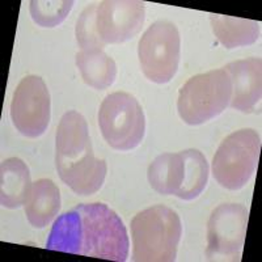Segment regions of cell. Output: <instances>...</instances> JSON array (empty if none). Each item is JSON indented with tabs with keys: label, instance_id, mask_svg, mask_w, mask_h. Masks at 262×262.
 <instances>
[{
	"label": "cell",
	"instance_id": "cell-6",
	"mask_svg": "<svg viewBox=\"0 0 262 262\" xmlns=\"http://www.w3.org/2000/svg\"><path fill=\"white\" fill-rule=\"evenodd\" d=\"M261 137L253 128H242L229 134L215 152L212 176L228 190L244 188L257 168Z\"/></svg>",
	"mask_w": 262,
	"mask_h": 262
},
{
	"label": "cell",
	"instance_id": "cell-1",
	"mask_svg": "<svg viewBox=\"0 0 262 262\" xmlns=\"http://www.w3.org/2000/svg\"><path fill=\"white\" fill-rule=\"evenodd\" d=\"M127 229L104 203H83L59 215L49 233L46 249L93 258L125 262Z\"/></svg>",
	"mask_w": 262,
	"mask_h": 262
},
{
	"label": "cell",
	"instance_id": "cell-17",
	"mask_svg": "<svg viewBox=\"0 0 262 262\" xmlns=\"http://www.w3.org/2000/svg\"><path fill=\"white\" fill-rule=\"evenodd\" d=\"M72 6V0H32L29 3V12L37 25L42 28H54L69 16Z\"/></svg>",
	"mask_w": 262,
	"mask_h": 262
},
{
	"label": "cell",
	"instance_id": "cell-9",
	"mask_svg": "<svg viewBox=\"0 0 262 262\" xmlns=\"http://www.w3.org/2000/svg\"><path fill=\"white\" fill-rule=\"evenodd\" d=\"M51 118L50 92L37 75L18 83L11 102V119L18 133L28 138L41 137Z\"/></svg>",
	"mask_w": 262,
	"mask_h": 262
},
{
	"label": "cell",
	"instance_id": "cell-18",
	"mask_svg": "<svg viewBox=\"0 0 262 262\" xmlns=\"http://www.w3.org/2000/svg\"><path fill=\"white\" fill-rule=\"evenodd\" d=\"M96 11H97V4L88 6L80 13L76 23L75 34L81 50H92V49L102 50V48H105L96 28Z\"/></svg>",
	"mask_w": 262,
	"mask_h": 262
},
{
	"label": "cell",
	"instance_id": "cell-8",
	"mask_svg": "<svg viewBox=\"0 0 262 262\" xmlns=\"http://www.w3.org/2000/svg\"><path fill=\"white\" fill-rule=\"evenodd\" d=\"M181 38L170 21H156L144 32L138 45L142 72L156 84L169 83L180 63Z\"/></svg>",
	"mask_w": 262,
	"mask_h": 262
},
{
	"label": "cell",
	"instance_id": "cell-12",
	"mask_svg": "<svg viewBox=\"0 0 262 262\" xmlns=\"http://www.w3.org/2000/svg\"><path fill=\"white\" fill-rule=\"evenodd\" d=\"M232 83L231 107L249 113L254 109L262 96L261 58H247L231 62L224 67Z\"/></svg>",
	"mask_w": 262,
	"mask_h": 262
},
{
	"label": "cell",
	"instance_id": "cell-14",
	"mask_svg": "<svg viewBox=\"0 0 262 262\" xmlns=\"http://www.w3.org/2000/svg\"><path fill=\"white\" fill-rule=\"evenodd\" d=\"M60 210L59 189L51 180L41 179L32 185L25 202V215L34 228H45Z\"/></svg>",
	"mask_w": 262,
	"mask_h": 262
},
{
	"label": "cell",
	"instance_id": "cell-15",
	"mask_svg": "<svg viewBox=\"0 0 262 262\" xmlns=\"http://www.w3.org/2000/svg\"><path fill=\"white\" fill-rule=\"evenodd\" d=\"M212 32L227 49L252 45L261 34V23L232 16L210 15Z\"/></svg>",
	"mask_w": 262,
	"mask_h": 262
},
{
	"label": "cell",
	"instance_id": "cell-16",
	"mask_svg": "<svg viewBox=\"0 0 262 262\" xmlns=\"http://www.w3.org/2000/svg\"><path fill=\"white\" fill-rule=\"evenodd\" d=\"M75 62L84 83L95 90H106L116 80V62L101 49L79 51Z\"/></svg>",
	"mask_w": 262,
	"mask_h": 262
},
{
	"label": "cell",
	"instance_id": "cell-4",
	"mask_svg": "<svg viewBox=\"0 0 262 262\" xmlns=\"http://www.w3.org/2000/svg\"><path fill=\"white\" fill-rule=\"evenodd\" d=\"M209 163L198 149L163 154L149 164L148 181L159 194L193 201L205 190L209 181Z\"/></svg>",
	"mask_w": 262,
	"mask_h": 262
},
{
	"label": "cell",
	"instance_id": "cell-13",
	"mask_svg": "<svg viewBox=\"0 0 262 262\" xmlns=\"http://www.w3.org/2000/svg\"><path fill=\"white\" fill-rule=\"evenodd\" d=\"M32 179L27 164L18 158H9L0 167V203L7 209H17L25 205Z\"/></svg>",
	"mask_w": 262,
	"mask_h": 262
},
{
	"label": "cell",
	"instance_id": "cell-7",
	"mask_svg": "<svg viewBox=\"0 0 262 262\" xmlns=\"http://www.w3.org/2000/svg\"><path fill=\"white\" fill-rule=\"evenodd\" d=\"M98 126L112 148L130 151L140 144L146 133V117L137 98L127 92L107 95L100 105Z\"/></svg>",
	"mask_w": 262,
	"mask_h": 262
},
{
	"label": "cell",
	"instance_id": "cell-5",
	"mask_svg": "<svg viewBox=\"0 0 262 262\" xmlns=\"http://www.w3.org/2000/svg\"><path fill=\"white\" fill-rule=\"evenodd\" d=\"M232 97V83L224 69L195 75L182 85L177 111L185 123L202 125L223 113Z\"/></svg>",
	"mask_w": 262,
	"mask_h": 262
},
{
	"label": "cell",
	"instance_id": "cell-11",
	"mask_svg": "<svg viewBox=\"0 0 262 262\" xmlns=\"http://www.w3.org/2000/svg\"><path fill=\"white\" fill-rule=\"evenodd\" d=\"M146 20L143 2L138 0H105L97 3L96 28L100 39L107 43H122L142 30Z\"/></svg>",
	"mask_w": 262,
	"mask_h": 262
},
{
	"label": "cell",
	"instance_id": "cell-10",
	"mask_svg": "<svg viewBox=\"0 0 262 262\" xmlns=\"http://www.w3.org/2000/svg\"><path fill=\"white\" fill-rule=\"evenodd\" d=\"M248 210L240 203H223L212 211L207 223V257H238L244 245Z\"/></svg>",
	"mask_w": 262,
	"mask_h": 262
},
{
	"label": "cell",
	"instance_id": "cell-2",
	"mask_svg": "<svg viewBox=\"0 0 262 262\" xmlns=\"http://www.w3.org/2000/svg\"><path fill=\"white\" fill-rule=\"evenodd\" d=\"M55 167L75 194L91 195L104 185L107 165L93 154L86 121L76 111L63 114L55 135Z\"/></svg>",
	"mask_w": 262,
	"mask_h": 262
},
{
	"label": "cell",
	"instance_id": "cell-3",
	"mask_svg": "<svg viewBox=\"0 0 262 262\" xmlns=\"http://www.w3.org/2000/svg\"><path fill=\"white\" fill-rule=\"evenodd\" d=\"M181 235V219L167 206L156 205L138 212L131 221L133 261H174Z\"/></svg>",
	"mask_w": 262,
	"mask_h": 262
}]
</instances>
